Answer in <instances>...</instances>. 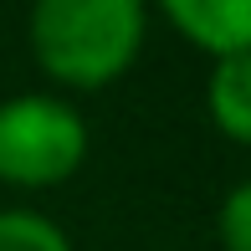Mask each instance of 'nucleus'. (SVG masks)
<instances>
[{
  "mask_svg": "<svg viewBox=\"0 0 251 251\" xmlns=\"http://www.w3.org/2000/svg\"><path fill=\"white\" fill-rule=\"evenodd\" d=\"M205 108L231 144H251V51L215 56L210 82H205Z\"/></svg>",
  "mask_w": 251,
  "mask_h": 251,
  "instance_id": "obj_4",
  "label": "nucleus"
},
{
  "mask_svg": "<svg viewBox=\"0 0 251 251\" xmlns=\"http://www.w3.org/2000/svg\"><path fill=\"white\" fill-rule=\"evenodd\" d=\"M0 251H72V241L41 210H0Z\"/></svg>",
  "mask_w": 251,
  "mask_h": 251,
  "instance_id": "obj_5",
  "label": "nucleus"
},
{
  "mask_svg": "<svg viewBox=\"0 0 251 251\" xmlns=\"http://www.w3.org/2000/svg\"><path fill=\"white\" fill-rule=\"evenodd\" d=\"M149 31L144 0H36L31 5V56L62 87L93 93L133 67Z\"/></svg>",
  "mask_w": 251,
  "mask_h": 251,
  "instance_id": "obj_1",
  "label": "nucleus"
},
{
  "mask_svg": "<svg viewBox=\"0 0 251 251\" xmlns=\"http://www.w3.org/2000/svg\"><path fill=\"white\" fill-rule=\"evenodd\" d=\"M87 159V123L67 98L21 93L0 102V185L51 190Z\"/></svg>",
  "mask_w": 251,
  "mask_h": 251,
  "instance_id": "obj_2",
  "label": "nucleus"
},
{
  "mask_svg": "<svg viewBox=\"0 0 251 251\" xmlns=\"http://www.w3.org/2000/svg\"><path fill=\"white\" fill-rule=\"evenodd\" d=\"M169 26L210 56L251 51V0H159Z\"/></svg>",
  "mask_w": 251,
  "mask_h": 251,
  "instance_id": "obj_3",
  "label": "nucleus"
},
{
  "mask_svg": "<svg viewBox=\"0 0 251 251\" xmlns=\"http://www.w3.org/2000/svg\"><path fill=\"white\" fill-rule=\"evenodd\" d=\"M215 231H221V246L226 251H251V179H241V185L221 200Z\"/></svg>",
  "mask_w": 251,
  "mask_h": 251,
  "instance_id": "obj_6",
  "label": "nucleus"
}]
</instances>
